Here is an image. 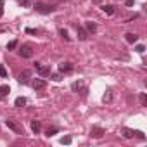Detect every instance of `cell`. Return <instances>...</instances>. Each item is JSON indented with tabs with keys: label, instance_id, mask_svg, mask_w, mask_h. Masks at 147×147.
<instances>
[{
	"label": "cell",
	"instance_id": "44dd1931",
	"mask_svg": "<svg viewBox=\"0 0 147 147\" xmlns=\"http://www.w3.org/2000/svg\"><path fill=\"white\" fill-rule=\"evenodd\" d=\"M16 47H18V42H16V40H12V42L7 43V50H14Z\"/></svg>",
	"mask_w": 147,
	"mask_h": 147
},
{
	"label": "cell",
	"instance_id": "603a6c76",
	"mask_svg": "<svg viewBox=\"0 0 147 147\" xmlns=\"http://www.w3.org/2000/svg\"><path fill=\"white\" fill-rule=\"evenodd\" d=\"M50 78H52L54 82H61V80H62V76L59 75V73H54V75H50Z\"/></svg>",
	"mask_w": 147,
	"mask_h": 147
},
{
	"label": "cell",
	"instance_id": "277c9868",
	"mask_svg": "<svg viewBox=\"0 0 147 147\" xmlns=\"http://www.w3.org/2000/svg\"><path fill=\"white\" fill-rule=\"evenodd\" d=\"M35 11L40 12V14H50L54 11V7L52 5H47V4H42V2H36L35 4Z\"/></svg>",
	"mask_w": 147,
	"mask_h": 147
},
{
	"label": "cell",
	"instance_id": "8fae6325",
	"mask_svg": "<svg viewBox=\"0 0 147 147\" xmlns=\"http://www.w3.org/2000/svg\"><path fill=\"white\" fill-rule=\"evenodd\" d=\"M85 28H87V33H95L97 31V24L94 21H87L85 23Z\"/></svg>",
	"mask_w": 147,
	"mask_h": 147
},
{
	"label": "cell",
	"instance_id": "9a60e30c",
	"mask_svg": "<svg viewBox=\"0 0 147 147\" xmlns=\"http://www.w3.org/2000/svg\"><path fill=\"white\" fill-rule=\"evenodd\" d=\"M102 100H104V102H111V100H113V90H111V88H107V90H106V94H104Z\"/></svg>",
	"mask_w": 147,
	"mask_h": 147
},
{
	"label": "cell",
	"instance_id": "52a82bcc",
	"mask_svg": "<svg viewBox=\"0 0 147 147\" xmlns=\"http://www.w3.org/2000/svg\"><path fill=\"white\" fill-rule=\"evenodd\" d=\"M30 76H31L30 71H23L21 75H19V78H18V82H19L21 85H28V83H30Z\"/></svg>",
	"mask_w": 147,
	"mask_h": 147
},
{
	"label": "cell",
	"instance_id": "ffe728a7",
	"mask_svg": "<svg viewBox=\"0 0 147 147\" xmlns=\"http://www.w3.org/2000/svg\"><path fill=\"white\" fill-rule=\"evenodd\" d=\"M57 131H59V130H57L55 126H52V128H49V130L45 131V135H47V137H54V135H55Z\"/></svg>",
	"mask_w": 147,
	"mask_h": 147
},
{
	"label": "cell",
	"instance_id": "7a4b0ae2",
	"mask_svg": "<svg viewBox=\"0 0 147 147\" xmlns=\"http://www.w3.org/2000/svg\"><path fill=\"white\" fill-rule=\"evenodd\" d=\"M35 69H36V73L40 76H50V67L49 66H45V64H42V62H35Z\"/></svg>",
	"mask_w": 147,
	"mask_h": 147
},
{
	"label": "cell",
	"instance_id": "484cf974",
	"mask_svg": "<svg viewBox=\"0 0 147 147\" xmlns=\"http://www.w3.org/2000/svg\"><path fill=\"white\" fill-rule=\"evenodd\" d=\"M135 50H137L138 54H144V50H145V47H144V45H137V47H135Z\"/></svg>",
	"mask_w": 147,
	"mask_h": 147
},
{
	"label": "cell",
	"instance_id": "cb8c5ba5",
	"mask_svg": "<svg viewBox=\"0 0 147 147\" xmlns=\"http://www.w3.org/2000/svg\"><path fill=\"white\" fill-rule=\"evenodd\" d=\"M0 76H2V78H7V69H5L4 66H0Z\"/></svg>",
	"mask_w": 147,
	"mask_h": 147
},
{
	"label": "cell",
	"instance_id": "5b68a950",
	"mask_svg": "<svg viewBox=\"0 0 147 147\" xmlns=\"http://www.w3.org/2000/svg\"><path fill=\"white\" fill-rule=\"evenodd\" d=\"M19 55H21V57H24V59H30V57L33 55L31 47H30V45H23V47L19 49Z\"/></svg>",
	"mask_w": 147,
	"mask_h": 147
},
{
	"label": "cell",
	"instance_id": "8992f818",
	"mask_svg": "<svg viewBox=\"0 0 147 147\" xmlns=\"http://www.w3.org/2000/svg\"><path fill=\"white\" fill-rule=\"evenodd\" d=\"M31 85H33V88H35V90H43V88L47 87V82H45V80H42V78H35V80L31 82Z\"/></svg>",
	"mask_w": 147,
	"mask_h": 147
},
{
	"label": "cell",
	"instance_id": "9c48e42d",
	"mask_svg": "<svg viewBox=\"0 0 147 147\" xmlns=\"http://www.w3.org/2000/svg\"><path fill=\"white\" fill-rule=\"evenodd\" d=\"M104 133H106V131H104L100 126H94V128H92V131H90V135H92L94 138H100Z\"/></svg>",
	"mask_w": 147,
	"mask_h": 147
},
{
	"label": "cell",
	"instance_id": "5bb4252c",
	"mask_svg": "<svg viewBox=\"0 0 147 147\" xmlns=\"http://www.w3.org/2000/svg\"><path fill=\"white\" fill-rule=\"evenodd\" d=\"M125 40H126L128 43H135V42L138 40V36H137L135 33H126V35H125Z\"/></svg>",
	"mask_w": 147,
	"mask_h": 147
},
{
	"label": "cell",
	"instance_id": "7402d4cb",
	"mask_svg": "<svg viewBox=\"0 0 147 147\" xmlns=\"http://www.w3.org/2000/svg\"><path fill=\"white\" fill-rule=\"evenodd\" d=\"M138 99H140V104H142V106H147V95H145V94H140Z\"/></svg>",
	"mask_w": 147,
	"mask_h": 147
},
{
	"label": "cell",
	"instance_id": "30bf717a",
	"mask_svg": "<svg viewBox=\"0 0 147 147\" xmlns=\"http://www.w3.org/2000/svg\"><path fill=\"white\" fill-rule=\"evenodd\" d=\"M76 33H78V38H80L82 42H85V40L88 38V33H87V30H83L82 26H76Z\"/></svg>",
	"mask_w": 147,
	"mask_h": 147
},
{
	"label": "cell",
	"instance_id": "83f0119b",
	"mask_svg": "<svg viewBox=\"0 0 147 147\" xmlns=\"http://www.w3.org/2000/svg\"><path fill=\"white\" fill-rule=\"evenodd\" d=\"M125 5H126V7H133V0H126Z\"/></svg>",
	"mask_w": 147,
	"mask_h": 147
},
{
	"label": "cell",
	"instance_id": "4316f807",
	"mask_svg": "<svg viewBox=\"0 0 147 147\" xmlns=\"http://www.w3.org/2000/svg\"><path fill=\"white\" fill-rule=\"evenodd\" d=\"M4 0H0V16H4Z\"/></svg>",
	"mask_w": 147,
	"mask_h": 147
},
{
	"label": "cell",
	"instance_id": "d6986e66",
	"mask_svg": "<svg viewBox=\"0 0 147 147\" xmlns=\"http://www.w3.org/2000/svg\"><path fill=\"white\" fill-rule=\"evenodd\" d=\"M59 35H61V36H62L66 42H71V36H69V33H67L66 30H61V31H59Z\"/></svg>",
	"mask_w": 147,
	"mask_h": 147
},
{
	"label": "cell",
	"instance_id": "4dcf8cb0",
	"mask_svg": "<svg viewBox=\"0 0 147 147\" xmlns=\"http://www.w3.org/2000/svg\"><path fill=\"white\" fill-rule=\"evenodd\" d=\"M94 2H95V4H99V2H100V0H94Z\"/></svg>",
	"mask_w": 147,
	"mask_h": 147
},
{
	"label": "cell",
	"instance_id": "7c38bea8",
	"mask_svg": "<svg viewBox=\"0 0 147 147\" xmlns=\"http://www.w3.org/2000/svg\"><path fill=\"white\" fill-rule=\"evenodd\" d=\"M135 131H137V130H131V128H123V137H125V138H133V137H135Z\"/></svg>",
	"mask_w": 147,
	"mask_h": 147
},
{
	"label": "cell",
	"instance_id": "3957f363",
	"mask_svg": "<svg viewBox=\"0 0 147 147\" xmlns=\"http://www.w3.org/2000/svg\"><path fill=\"white\" fill-rule=\"evenodd\" d=\"M71 88L75 90V92H80L82 97H87V94H88V88L83 85V82H75V83L71 85Z\"/></svg>",
	"mask_w": 147,
	"mask_h": 147
},
{
	"label": "cell",
	"instance_id": "ac0fdd59",
	"mask_svg": "<svg viewBox=\"0 0 147 147\" xmlns=\"http://www.w3.org/2000/svg\"><path fill=\"white\" fill-rule=\"evenodd\" d=\"M40 128H42L40 121H31V130H33V133H40Z\"/></svg>",
	"mask_w": 147,
	"mask_h": 147
},
{
	"label": "cell",
	"instance_id": "6da1fadb",
	"mask_svg": "<svg viewBox=\"0 0 147 147\" xmlns=\"http://www.w3.org/2000/svg\"><path fill=\"white\" fill-rule=\"evenodd\" d=\"M5 125H7V128H9V130H12L16 135H23V133H24L23 126H21L18 121H14V119H7V121H5Z\"/></svg>",
	"mask_w": 147,
	"mask_h": 147
},
{
	"label": "cell",
	"instance_id": "f1b7e54d",
	"mask_svg": "<svg viewBox=\"0 0 147 147\" xmlns=\"http://www.w3.org/2000/svg\"><path fill=\"white\" fill-rule=\"evenodd\" d=\"M21 4H23L24 7H30V0H21Z\"/></svg>",
	"mask_w": 147,
	"mask_h": 147
},
{
	"label": "cell",
	"instance_id": "2e32d148",
	"mask_svg": "<svg viewBox=\"0 0 147 147\" xmlns=\"http://www.w3.org/2000/svg\"><path fill=\"white\" fill-rule=\"evenodd\" d=\"M102 11H104L107 16H113V14H114V5H102Z\"/></svg>",
	"mask_w": 147,
	"mask_h": 147
},
{
	"label": "cell",
	"instance_id": "ba28073f",
	"mask_svg": "<svg viewBox=\"0 0 147 147\" xmlns=\"http://www.w3.org/2000/svg\"><path fill=\"white\" fill-rule=\"evenodd\" d=\"M73 71V64L71 62H61L59 64V73H71Z\"/></svg>",
	"mask_w": 147,
	"mask_h": 147
},
{
	"label": "cell",
	"instance_id": "f546056e",
	"mask_svg": "<svg viewBox=\"0 0 147 147\" xmlns=\"http://www.w3.org/2000/svg\"><path fill=\"white\" fill-rule=\"evenodd\" d=\"M26 33H30V35H35V33H36V30H31V28H28V30H26Z\"/></svg>",
	"mask_w": 147,
	"mask_h": 147
},
{
	"label": "cell",
	"instance_id": "d4e9b609",
	"mask_svg": "<svg viewBox=\"0 0 147 147\" xmlns=\"http://www.w3.org/2000/svg\"><path fill=\"white\" fill-rule=\"evenodd\" d=\"M61 144H66V145L71 144V137H62V138H61Z\"/></svg>",
	"mask_w": 147,
	"mask_h": 147
},
{
	"label": "cell",
	"instance_id": "4fadbf2b",
	"mask_svg": "<svg viewBox=\"0 0 147 147\" xmlns=\"http://www.w3.org/2000/svg\"><path fill=\"white\" fill-rule=\"evenodd\" d=\"M9 92H11L9 85H2V87H0V99H4V97H7V95H9Z\"/></svg>",
	"mask_w": 147,
	"mask_h": 147
},
{
	"label": "cell",
	"instance_id": "e0dca14e",
	"mask_svg": "<svg viewBox=\"0 0 147 147\" xmlns=\"http://www.w3.org/2000/svg\"><path fill=\"white\" fill-rule=\"evenodd\" d=\"M14 106H16V107H23V106H26V99H24V97H18V99L14 100Z\"/></svg>",
	"mask_w": 147,
	"mask_h": 147
}]
</instances>
